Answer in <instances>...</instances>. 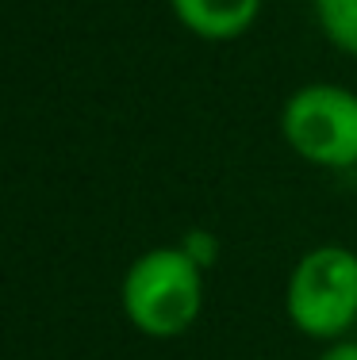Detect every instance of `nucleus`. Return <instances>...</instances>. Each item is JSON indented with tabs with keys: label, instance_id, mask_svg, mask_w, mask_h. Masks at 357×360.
I'll list each match as a JSON object with an SVG mask.
<instances>
[{
	"label": "nucleus",
	"instance_id": "1",
	"mask_svg": "<svg viewBox=\"0 0 357 360\" xmlns=\"http://www.w3.org/2000/svg\"><path fill=\"white\" fill-rule=\"evenodd\" d=\"M119 307L142 338H181L203 311V269L181 245L146 250L119 280Z\"/></svg>",
	"mask_w": 357,
	"mask_h": 360
},
{
	"label": "nucleus",
	"instance_id": "2",
	"mask_svg": "<svg viewBox=\"0 0 357 360\" xmlns=\"http://www.w3.org/2000/svg\"><path fill=\"white\" fill-rule=\"evenodd\" d=\"M284 311L311 341L346 338L357 326V253L334 242L308 250L288 272Z\"/></svg>",
	"mask_w": 357,
	"mask_h": 360
},
{
	"label": "nucleus",
	"instance_id": "3",
	"mask_svg": "<svg viewBox=\"0 0 357 360\" xmlns=\"http://www.w3.org/2000/svg\"><path fill=\"white\" fill-rule=\"evenodd\" d=\"M280 139L315 169L357 165V92L330 81L296 89L280 108Z\"/></svg>",
	"mask_w": 357,
	"mask_h": 360
},
{
	"label": "nucleus",
	"instance_id": "4",
	"mask_svg": "<svg viewBox=\"0 0 357 360\" xmlns=\"http://www.w3.org/2000/svg\"><path fill=\"white\" fill-rule=\"evenodd\" d=\"M177 23L203 42L242 39L258 23L261 0H169Z\"/></svg>",
	"mask_w": 357,
	"mask_h": 360
},
{
	"label": "nucleus",
	"instance_id": "5",
	"mask_svg": "<svg viewBox=\"0 0 357 360\" xmlns=\"http://www.w3.org/2000/svg\"><path fill=\"white\" fill-rule=\"evenodd\" d=\"M322 39L334 50L357 58V0H311Z\"/></svg>",
	"mask_w": 357,
	"mask_h": 360
},
{
	"label": "nucleus",
	"instance_id": "6",
	"mask_svg": "<svg viewBox=\"0 0 357 360\" xmlns=\"http://www.w3.org/2000/svg\"><path fill=\"white\" fill-rule=\"evenodd\" d=\"M177 245H181V250L189 253V257L200 264L203 272H208V269H215V264H219V238L211 234V230H203V226H196V230H184V238H181Z\"/></svg>",
	"mask_w": 357,
	"mask_h": 360
},
{
	"label": "nucleus",
	"instance_id": "7",
	"mask_svg": "<svg viewBox=\"0 0 357 360\" xmlns=\"http://www.w3.org/2000/svg\"><path fill=\"white\" fill-rule=\"evenodd\" d=\"M315 360H357V341L353 338H338V341H327L322 353Z\"/></svg>",
	"mask_w": 357,
	"mask_h": 360
}]
</instances>
